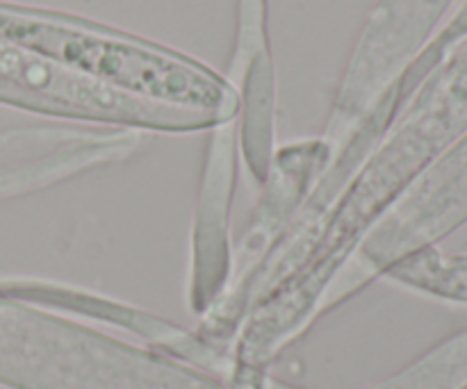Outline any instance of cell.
Here are the masks:
<instances>
[{"label": "cell", "instance_id": "obj_4", "mask_svg": "<svg viewBox=\"0 0 467 389\" xmlns=\"http://www.w3.org/2000/svg\"><path fill=\"white\" fill-rule=\"evenodd\" d=\"M336 158V148L324 137L304 139L274 150L265 191L258 208L254 212L249 230L240 240V246L233 253V267L228 282L235 281V287H228L226 308L235 305V312L246 308V292L251 281L269 258L278 241L290 230L292 221L301 212L308 196L313 194L319 178L327 173L328 164Z\"/></svg>", "mask_w": 467, "mask_h": 389}, {"label": "cell", "instance_id": "obj_5", "mask_svg": "<svg viewBox=\"0 0 467 389\" xmlns=\"http://www.w3.org/2000/svg\"><path fill=\"white\" fill-rule=\"evenodd\" d=\"M383 276L438 299L467 303V255L442 253L438 246H429L395 262Z\"/></svg>", "mask_w": 467, "mask_h": 389}, {"label": "cell", "instance_id": "obj_2", "mask_svg": "<svg viewBox=\"0 0 467 389\" xmlns=\"http://www.w3.org/2000/svg\"><path fill=\"white\" fill-rule=\"evenodd\" d=\"M0 378L21 389H222L67 319L0 301Z\"/></svg>", "mask_w": 467, "mask_h": 389}, {"label": "cell", "instance_id": "obj_1", "mask_svg": "<svg viewBox=\"0 0 467 389\" xmlns=\"http://www.w3.org/2000/svg\"><path fill=\"white\" fill-rule=\"evenodd\" d=\"M0 39L146 103L210 114L222 123L240 114V96L228 77L187 55L87 18L0 7Z\"/></svg>", "mask_w": 467, "mask_h": 389}, {"label": "cell", "instance_id": "obj_3", "mask_svg": "<svg viewBox=\"0 0 467 389\" xmlns=\"http://www.w3.org/2000/svg\"><path fill=\"white\" fill-rule=\"evenodd\" d=\"M451 0H379L345 68L324 139L340 148L377 100L429 46Z\"/></svg>", "mask_w": 467, "mask_h": 389}]
</instances>
